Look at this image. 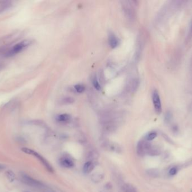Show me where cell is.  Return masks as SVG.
<instances>
[{
  "label": "cell",
  "mask_w": 192,
  "mask_h": 192,
  "mask_svg": "<svg viewBox=\"0 0 192 192\" xmlns=\"http://www.w3.org/2000/svg\"><path fill=\"white\" fill-rule=\"evenodd\" d=\"M20 178L24 184L38 192H54L45 184L26 174H21Z\"/></svg>",
  "instance_id": "6da1fadb"
},
{
  "label": "cell",
  "mask_w": 192,
  "mask_h": 192,
  "mask_svg": "<svg viewBox=\"0 0 192 192\" xmlns=\"http://www.w3.org/2000/svg\"><path fill=\"white\" fill-rule=\"evenodd\" d=\"M21 150L24 153H27V154H31L33 156L36 157L41 162V164H43V166L45 167V168H46L49 172H54V168L52 167V166H51V164L49 163V162L45 158H44L42 156L39 154L38 153L35 152V151L32 150V149H29V148H23Z\"/></svg>",
  "instance_id": "7a4b0ae2"
},
{
  "label": "cell",
  "mask_w": 192,
  "mask_h": 192,
  "mask_svg": "<svg viewBox=\"0 0 192 192\" xmlns=\"http://www.w3.org/2000/svg\"><path fill=\"white\" fill-rule=\"evenodd\" d=\"M30 44L31 42L29 41H23L19 43L16 44L12 48H11L6 54V55L8 57L15 55L21 52V51H23L24 49L27 48Z\"/></svg>",
  "instance_id": "3957f363"
},
{
  "label": "cell",
  "mask_w": 192,
  "mask_h": 192,
  "mask_svg": "<svg viewBox=\"0 0 192 192\" xmlns=\"http://www.w3.org/2000/svg\"><path fill=\"white\" fill-rule=\"evenodd\" d=\"M152 146L148 141L146 140H140L138 143L137 145V154L140 156H143L145 154H148L149 149Z\"/></svg>",
  "instance_id": "277c9868"
},
{
  "label": "cell",
  "mask_w": 192,
  "mask_h": 192,
  "mask_svg": "<svg viewBox=\"0 0 192 192\" xmlns=\"http://www.w3.org/2000/svg\"><path fill=\"white\" fill-rule=\"evenodd\" d=\"M152 101L155 111L160 114L162 112V104L159 93L156 90H154L152 93Z\"/></svg>",
  "instance_id": "5b68a950"
},
{
  "label": "cell",
  "mask_w": 192,
  "mask_h": 192,
  "mask_svg": "<svg viewBox=\"0 0 192 192\" xmlns=\"http://www.w3.org/2000/svg\"><path fill=\"white\" fill-rule=\"evenodd\" d=\"M60 164L64 168H72L74 166L73 160L68 157H63L59 160Z\"/></svg>",
  "instance_id": "8992f818"
},
{
  "label": "cell",
  "mask_w": 192,
  "mask_h": 192,
  "mask_svg": "<svg viewBox=\"0 0 192 192\" xmlns=\"http://www.w3.org/2000/svg\"><path fill=\"white\" fill-rule=\"evenodd\" d=\"M105 147L112 152H117L119 153L121 152L122 149L120 148V147L116 143H111V142H108L105 144Z\"/></svg>",
  "instance_id": "52a82bcc"
},
{
  "label": "cell",
  "mask_w": 192,
  "mask_h": 192,
  "mask_svg": "<svg viewBox=\"0 0 192 192\" xmlns=\"http://www.w3.org/2000/svg\"><path fill=\"white\" fill-rule=\"evenodd\" d=\"M71 117L68 114H61L57 116L56 117V120L60 123L61 124H67L69 123L71 121Z\"/></svg>",
  "instance_id": "ba28073f"
},
{
  "label": "cell",
  "mask_w": 192,
  "mask_h": 192,
  "mask_svg": "<svg viewBox=\"0 0 192 192\" xmlns=\"http://www.w3.org/2000/svg\"><path fill=\"white\" fill-rule=\"evenodd\" d=\"M95 167V164L92 161H88L83 166V172L84 174H89Z\"/></svg>",
  "instance_id": "9c48e42d"
},
{
  "label": "cell",
  "mask_w": 192,
  "mask_h": 192,
  "mask_svg": "<svg viewBox=\"0 0 192 192\" xmlns=\"http://www.w3.org/2000/svg\"><path fill=\"white\" fill-rule=\"evenodd\" d=\"M109 44L111 48H116L119 45V40L114 34H110L109 36Z\"/></svg>",
  "instance_id": "30bf717a"
},
{
  "label": "cell",
  "mask_w": 192,
  "mask_h": 192,
  "mask_svg": "<svg viewBox=\"0 0 192 192\" xmlns=\"http://www.w3.org/2000/svg\"><path fill=\"white\" fill-rule=\"evenodd\" d=\"M122 190L123 192H138L137 189L130 184H125L122 187Z\"/></svg>",
  "instance_id": "8fae6325"
},
{
  "label": "cell",
  "mask_w": 192,
  "mask_h": 192,
  "mask_svg": "<svg viewBox=\"0 0 192 192\" xmlns=\"http://www.w3.org/2000/svg\"><path fill=\"white\" fill-rule=\"evenodd\" d=\"M157 135V132H154V131L149 132V134H148L147 136H145V140L148 141L153 140L156 137Z\"/></svg>",
  "instance_id": "7c38bea8"
},
{
  "label": "cell",
  "mask_w": 192,
  "mask_h": 192,
  "mask_svg": "<svg viewBox=\"0 0 192 192\" xmlns=\"http://www.w3.org/2000/svg\"><path fill=\"white\" fill-rule=\"evenodd\" d=\"M74 88L75 91L78 93H82L84 92L85 90V86L83 84H78L74 86Z\"/></svg>",
  "instance_id": "4fadbf2b"
},
{
  "label": "cell",
  "mask_w": 192,
  "mask_h": 192,
  "mask_svg": "<svg viewBox=\"0 0 192 192\" xmlns=\"http://www.w3.org/2000/svg\"><path fill=\"white\" fill-rule=\"evenodd\" d=\"M92 83H93V86H94V88H96L97 90L99 91V90H101V85H100V84H99V82H98L97 77H94V78H93V80H92Z\"/></svg>",
  "instance_id": "5bb4252c"
},
{
  "label": "cell",
  "mask_w": 192,
  "mask_h": 192,
  "mask_svg": "<svg viewBox=\"0 0 192 192\" xmlns=\"http://www.w3.org/2000/svg\"><path fill=\"white\" fill-rule=\"evenodd\" d=\"M177 168L176 167H173V168H171L170 171H169V174L171 175H175L177 173Z\"/></svg>",
  "instance_id": "9a60e30c"
},
{
  "label": "cell",
  "mask_w": 192,
  "mask_h": 192,
  "mask_svg": "<svg viewBox=\"0 0 192 192\" xmlns=\"http://www.w3.org/2000/svg\"><path fill=\"white\" fill-rule=\"evenodd\" d=\"M8 178L10 179H11L12 180H14V177H15V176H14V173H12V172H11V171H8Z\"/></svg>",
  "instance_id": "2e32d148"
},
{
  "label": "cell",
  "mask_w": 192,
  "mask_h": 192,
  "mask_svg": "<svg viewBox=\"0 0 192 192\" xmlns=\"http://www.w3.org/2000/svg\"><path fill=\"white\" fill-rule=\"evenodd\" d=\"M5 168V166L3 165V164H0V171L3 170L4 168Z\"/></svg>",
  "instance_id": "e0dca14e"
},
{
  "label": "cell",
  "mask_w": 192,
  "mask_h": 192,
  "mask_svg": "<svg viewBox=\"0 0 192 192\" xmlns=\"http://www.w3.org/2000/svg\"><path fill=\"white\" fill-rule=\"evenodd\" d=\"M189 34L190 36H192V24L190 26V31H189Z\"/></svg>",
  "instance_id": "ac0fdd59"
},
{
  "label": "cell",
  "mask_w": 192,
  "mask_h": 192,
  "mask_svg": "<svg viewBox=\"0 0 192 192\" xmlns=\"http://www.w3.org/2000/svg\"></svg>",
  "instance_id": "d6986e66"
},
{
  "label": "cell",
  "mask_w": 192,
  "mask_h": 192,
  "mask_svg": "<svg viewBox=\"0 0 192 192\" xmlns=\"http://www.w3.org/2000/svg\"></svg>",
  "instance_id": "ffe728a7"
}]
</instances>
